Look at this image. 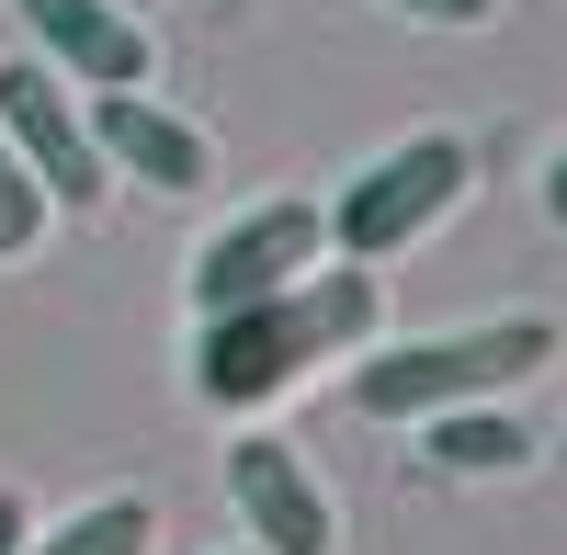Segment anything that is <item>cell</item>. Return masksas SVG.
Segmentation results:
<instances>
[{
	"instance_id": "cell-4",
	"label": "cell",
	"mask_w": 567,
	"mask_h": 555,
	"mask_svg": "<svg viewBox=\"0 0 567 555\" xmlns=\"http://www.w3.org/2000/svg\"><path fill=\"white\" fill-rule=\"evenodd\" d=\"M0 136H12V159L34 170V193L45 216H91L114 193V170L103 148H91V114H80V91L45 69V57H0Z\"/></svg>"
},
{
	"instance_id": "cell-13",
	"label": "cell",
	"mask_w": 567,
	"mask_h": 555,
	"mask_svg": "<svg viewBox=\"0 0 567 555\" xmlns=\"http://www.w3.org/2000/svg\"><path fill=\"white\" fill-rule=\"evenodd\" d=\"M23 533H34V511H23V499H12V488H0V555H12Z\"/></svg>"
},
{
	"instance_id": "cell-3",
	"label": "cell",
	"mask_w": 567,
	"mask_h": 555,
	"mask_svg": "<svg viewBox=\"0 0 567 555\" xmlns=\"http://www.w3.org/2000/svg\"><path fill=\"white\" fill-rule=\"evenodd\" d=\"M477 193V136H454V125H420V136H398V148H374L341 193H329V250L341 261H398V250H420L432 227Z\"/></svg>"
},
{
	"instance_id": "cell-12",
	"label": "cell",
	"mask_w": 567,
	"mask_h": 555,
	"mask_svg": "<svg viewBox=\"0 0 567 555\" xmlns=\"http://www.w3.org/2000/svg\"><path fill=\"white\" fill-rule=\"evenodd\" d=\"M386 12H409V23H488L499 0H386Z\"/></svg>"
},
{
	"instance_id": "cell-14",
	"label": "cell",
	"mask_w": 567,
	"mask_h": 555,
	"mask_svg": "<svg viewBox=\"0 0 567 555\" xmlns=\"http://www.w3.org/2000/svg\"><path fill=\"white\" fill-rule=\"evenodd\" d=\"M545 216H556V227H567V148H556V159H545Z\"/></svg>"
},
{
	"instance_id": "cell-10",
	"label": "cell",
	"mask_w": 567,
	"mask_h": 555,
	"mask_svg": "<svg viewBox=\"0 0 567 555\" xmlns=\"http://www.w3.org/2000/svg\"><path fill=\"white\" fill-rule=\"evenodd\" d=\"M12 555H159V499L114 488V499H91V511H69V522L23 533Z\"/></svg>"
},
{
	"instance_id": "cell-2",
	"label": "cell",
	"mask_w": 567,
	"mask_h": 555,
	"mask_svg": "<svg viewBox=\"0 0 567 555\" xmlns=\"http://www.w3.org/2000/svg\"><path fill=\"white\" fill-rule=\"evenodd\" d=\"M556 363V317H477V329H420V341H386V352H352V408L386 431H420L443 408H488L511 386H534Z\"/></svg>"
},
{
	"instance_id": "cell-5",
	"label": "cell",
	"mask_w": 567,
	"mask_h": 555,
	"mask_svg": "<svg viewBox=\"0 0 567 555\" xmlns=\"http://www.w3.org/2000/svg\"><path fill=\"white\" fill-rule=\"evenodd\" d=\"M307 261H329V227H318V205H307V193L227 216L216 239H194V317L250 306V295H272V284H296Z\"/></svg>"
},
{
	"instance_id": "cell-15",
	"label": "cell",
	"mask_w": 567,
	"mask_h": 555,
	"mask_svg": "<svg viewBox=\"0 0 567 555\" xmlns=\"http://www.w3.org/2000/svg\"><path fill=\"white\" fill-rule=\"evenodd\" d=\"M227 555H261V544H227Z\"/></svg>"
},
{
	"instance_id": "cell-9",
	"label": "cell",
	"mask_w": 567,
	"mask_h": 555,
	"mask_svg": "<svg viewBox=\"0 0 567 555\" xmlns=\"http://www.w3.org/2000/svg\"><path fill=\"white\" fill-rule=\"evenodd\" d=\"M420 442H432V465L443 477H523L534 465V431L511 420V408H443V420H420Z\"/></svg>"
},
{
	"instance_id": "cell-16",
	"label": "cell",
	"mask_w": 567,
	"mask_h": 555,
	"mask_svg": "<svg viewBox=\"0 0 567 555\" xmlns=\"http://www.w3.org/2000/svg\"><path fill=\"white\" fill-rule=\"evenodd\" d=\"M125 12H148V0H125Z\"/></svg>"
},
{
	"instance_id": "cell-6",
	"label": "cell",
	"mask_w": 567,
	"mask_h": 555,
	"mask_svg": "<svg viewBox=\"0 0 567 555\" xmlns=\"http://www.w3.org/2000/svg\"><path fill=\"white\" fill-rule=\"evenodd\" d=\"M34 57L58 69L69 91H148L159 80V34L148 12H125V0H12Z\"/></svg>"
},
{
	"instance_id": "cell-7",
	"label": "cell",
	"mask_w": 567,
	"mask_h": 555,
	"mask_svg": "<svg viewBox=\"0 0 567 555\" xmlns=\"http://www.w3.org/2000/svg\"><path fill=\"white\" fill-rule=\"evenodd\" d=\"M80 114L114 181H148V193H205L216 181V136L194 114H171L159 91H80Z\"/></svg>"
},
{
	"instance_id": "cell-1",
	"label": "cell",
	"mask_w": 567,
	"mask_h": 555,
	"mask_svg": "<svg viewBox=\"0 0 567 555\" xmlns=\"http://www.w3.org/2000/svg\"><path fill=\"white\" fill-rule=\"evenodd\" d=\"M374 329H386V284H374V261H307L296 284H272L250 306H216L194 329V397L216 420H250L272 408L284 386L307 375V363H352Z\"/></svg>"
},
{
	"instance_id": "cell-8",
	"label": "cell",
	"mask_w": 567,
	"mask_h": 555,
	"mask_svg": "<svg viewBox=\"0 0 567 555\" xmlns=\"http://www.w3.org/2000/svg\"><path fill=\"white\" fill-rule=\"evenodd\" d=\"M227 499H239V522H250L261 555H329L341 544V511H329V488L296 465L284 431H239L227 442Z\"/></svg>"
},
{
	"instance_id": "cell-11",
	"label": "cell",
	"mask_w": 567,
	"mask_h": 555,
	"mask_svg": "<svg viewBox=\"0 0 567 555\" xmlns=\"http://www.w3.org/2000/svg\"><path fill=\"white\" fill-rule=\"evenodd\" d=\"M34 239H45V193H34V170L12 159V136H0V261L34 250Z\"/></svg>"
}]
</instances>
